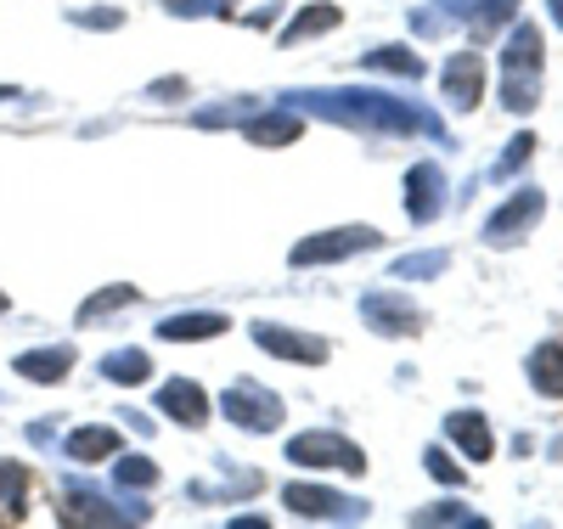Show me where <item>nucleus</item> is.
I'll return each mask as SVG.
<instances>
[{"label": "nucleus", "instance_id": "nucleus-1", "mask_svg": "<svg viewBox=\"0 0 563 529\" xmlns=\"http://www.w3.org/2000/svg\"><path fill=\"white\" fill-rule=\"evenodd\" d=\"M220 406L238 428H249V434H265V428L282 422V400L271 389H260V383H231V389L220 395Z\"/></svg>", "mask_w": 563, "mask_h": 529}, {"label": "nucleus", "instance_id": "nucleus-2", "mask_svg": "<svg viewBox=\"0 0 563 529\" xmlns=\"http://www.w3.org/2000/svg\"><path fill=\"white\" fill-rule=\"evenodd\" d=\"M372 243H384L372 225H344V231H327V236H310V243L294 249V265H327V260H350V254H366Z\"/></svg>", "mask_w": 563, "mask_h": 529}, {"label": "nucleus", "instance_id": "nucleus-3", "mask_svg": "<svg viewBox=\"0 0 563 529\" xmlns=\"http://www.w3.org/2000/svg\"><path fill=\"white\" fill-rule=\"evenodd\" d=\"M288 456L294 462H316V467H339V473H361L366 467V456L350 440H339V434H299L288 445Z\"/></svg>", "mask_w": 563, "mask_h": 529}, {"label": "nucleus", "instance_id": "nucleus-4", "mask_svg": "<svg viewBox=\"0 0 563 529\" xmlns=\"http://www.w3.org/2000/svg\"><path fill=\"white\" fill-rule=\"evenodd\" d=\"M282 502H288L299 518H366V502H344L339 491H327V485H288Z\"/></svg>", "mask_w": 563, "mask_h": 529}, {"label": "nucleus", "instance_id": "nucleus-5", "mask_svg": "<svg viewBox=\"0 0 563 529\" xmlns=\"http://www.w3.org/2000/svg\"><path fill=\"white\" fill-rule=\"evenodd\" d=\"M254 344H260L265 355H282V361H305V366L327 361V344H321V339H299L294 327H271V321H260V327H254Z\"/></svg>", "mask_w": 563, "mask_h": 529}, {"label": "nucleus", "instance_id": "nucleus-6", "mask_svg": "<svg viewBox=\"0 0 563 529\" xmlns=\"http://www.w3.org/2000/svg\"><path fill=\"white\" fill-rule=\"evenodd\" d=\"M541 209H547L541 191H519V198H507V203L485 220V236H490V243H512V236H519L530 220H541Z\"/></svg>", "mask_w": 563, "mask_h": 529}, {"label": "nucleus", "instance_id": "nucleus-7", "mask_svg": "<svg viewBox=\"0 0 563 529\" xmlns=\"http://www.w3.org/2000/svg\"><path fill=\"white\" fill-rule=\"evenodd\" d=\"M361 316L372 321V332H384V339H395V332H411V327L422 321L406 294H372V299H361Z\"/></svg>", "mask_w": 563, "mask_h": 529}, {"label": "nucleus", "instance_id": "nucleus-8", "mask_svg": "<svg viewBox=\"0 0 563 529\" xmlns=\"http://www.w3.org/2000/svg\"><path fill=\"white\" fill-rule=\"evenodd\" d=\"M445 102L451 108H479V90H485V63L474 57V52H462V57H451L445 63Z\"/></svg>", "mask_w": 563, "mask_h": 529}, {"label": "nucleus", "instance_id": "nucleus-9", "mask_svg": "<svg viewBox=\"0 0 563 529\" xmlns=\"http://www.w3.org/2000/svg\"><path fill=\"white\" fill-rule=\"evenodd\" d=\"M501 74H541V29L536 23H519L507 40V52H501Z\"/></svg>", "mask_w": 563, "mask_h": 529}, {"label": "nucleus", "instance_id": "nucleus-10", "mask_svg": "<svg viewBox=\"0 0 563 529\" xmlns=\"http://www.w3.org/2000/svg\"><path fill=\"white\" fill-rule=\"evenodd\" d=\"M158 406L169 411V417H180L186 428H198L203 417H209V400H203V389H198V383H164V395H158Z\"/></svg>", "mask_w": 563, "mask_h": 529}, {"label": "nucleus", "instance_id": "nucleus-11", "mask_svg": "<svg viewBox=\"0 0 563 529\" xmlns=\"http://www.w3.org/2000/svg\"><path fill=\"white\" fill-rule=\"evenodd\" d=\"M214 332H225V316L203 310V316H169L158 327V339H169V344H203V339H214Z\"/></svg>", "mask_w": 563, "mask_h": 529}, {"label": "nucleus", "instance_id": "nucleus-12", "mask_svg": "<svg viewBox=\"0 0 563 529\" xmlns=\"http://www.w3.org/2000/svg\"><path fill=\"white\" fill-rule=\"evenodd\" d=\"M406 198H411V220H434V209H440V169L417 164L406 175Z\"/></svg>", "mask_w": 563, "mask_h": 529}, {"label": "nucleus", "instance_id": "nucleus-13", "mask_svg": "<svg viewBox=\"0 0 563 529\" xmlns=\"http://www.w3.org/2000/svg\"><path fill=\"white\" fill-rule=\"evenodd\" d=\"M445 434H451L467 456H474V462H485V456L496 451V445H490V428H485V417H479V411H456V417L445 422Z\"/></svg>", "mask_w": 563, "mask_h": 529}, {"label": "nucleus", "instance_id": "nucleus-14", "mask_svg": "<svg viewBox=\"0 0 563 529\" xmlns=\"http://www.w3.org/2000/svg\"><path fill=\"white\" fill-rule=\"evenodd\" d=\"M530 372H536V389L547 400H558L563 395V344H541L536 361H530Z\"/></svg>", "mask_w": 563, "mask_h": 529}, {"label": "nucleus", "instance_id": "nucleus-15", "mask_svg": "<svg viewBox=\"0 0 563 529\" xmlns=\"http://www.w3.org/2000/svg\"><path fill=\"white\" fill-rule=\"evenodd\" d=\"M74 366V350H45V355H18V372L23 377H40V383H63V372Z\"/></svg>", "mask_w": 563, "mask_h": 529}, {"label": "nucleus", "instance_id": "nucleus-16", "mask_svg": "<svg viewBox=\"0 0 563 529\" xmlns=\"http://www.w3.org/2000/svg\"><path fill=\"white\" fill-rule=\"evenodd\" d=\"M147 372H153V361L141 350H119L102 361V377H113V383H147Z\"/></svg>", "mask_w": 563, "mask_h": 529}, {"label": "nucleus", "instance_id": "nucleus-17", "mask_svg": "<svg viewBox=\"0 0 563 529\" xmlns=\"http://www.w3.org/2000/svg\"><path fill=\"white\" fill-rule=\"evenodd\" d=\"M366 68H384V74H406V79H417V74H422V57L406 52V45H384V52H372V57H366Z\"/></svg>", "mask_w": 563, "mask_h": 529}, {"label": "nucleus", "instance_id": "nucleus-18", "mask_svg": "<svg viewBox=\"0 0 563 529\" xmlns=\"http://www.w3.org/2000/svg\"><path fill=\"white\" fill-rule=\"evenodd\" d=\"M333 23H339V7H305V12H299V23H294L288 34H282V40H288V45H299L305 34H327Z\"/></svg>", "mask_w": 563, "mask_h": 529}, {"label": "nucleus", "instance_id": "nucleus-19", "mask_svg": "<svg viewBox=\"0 0 563 529\" xmlns=\"http://www.w3.org/2000/svg\"><path fill=\"white\" fill-rule=\"evenodd\" d=\"M141 294L135 287H108V294H97V299H85L79 305V321H97V316H113V310H124V305H135Z\"/></svg>", "mask_w": 563, "mask_h": 529}, {"label": "nucleus", "instance_id": "nucleus-20", "mask_svg": "<svg viewBox=\"0 0 563 529\" xmlns=\"http://www.w3.org/2000/svg\"><path fill=\"white\" fill-rule=\"evenodd\" d=\"M113 445H119V440L108 434V428H79V434L68 440V451H74L79 462H97V456H108Z\"/></svg>", "mask_w": 563, "mask_h": 529}, {"label": "nucleus", "instance_id": "nucleus-21", "mask_svg": "<svg viewBox=\"0 0 563 529\" xmlns=\"http://www.w3.org/2000/svg\"><path fill=\"white\" fill-rule=\"evenodd\" d=\"M445 265H451V254H417V260H395V276L400 282H417V276H434Z\"/></svg>", "mask_w": 563, "mask_h": 529}, {"label": "nucleus", "instance_id": "nucleus-22", "mask_svg": "<svg viewBox=\"0 0 563 529\" xmlns=\"http://www.w3.org/2000/svg\"><path fill=\"white\" fill-rule=\"evenodd\" d=\"M249 135H254V141H294V135H299V119H254Z\"/></svg>", "mask_w": 563, "mask_h": 529}, {"label": "nucleus", "instance_id": "nucleus-23", "mask_svg": "<svg viewBox=\"0 0 563 529\" xmlns=\"http://www.w3.org/2000/svg\"><path fill=\"white\" fill-rule=\"evenodd\" d=\"M153 478H158V467L147 456H124L119 462V485H153Z\"/></svg>", "mask_w": 563, "mask_h": 529}, {"label": "nucleus", "instance_id": "nucleus-24", "mask_svg": "<svg viewBox=\"0 0 563 529\" xmlns=\"http://www.w3.org/2000/svg\"><path fill=\"white\" fill-rule=\"evenodd\" d=\"M512 7H519V0H485L479 18H474V29H479V34H490L496 23H507V12H512Z\"/></svg>", "mask_w": 563, "mask_h": 529}, {"label": "nucleus", "instance_id": "nucleus-25", "mask_svg": "<svg viewBox=\"0 0 563 529\" xmlns=\"http://www.w3.org/2000/svg\"><path fill=\"white\" fill-rule=\"evenodd\" d=\"M422 462H429V473L440 478V485H456V478H462V467H451V456H445V451H429Z\"/></svg>", "mask_w": 563, "mask_h": 529}, {"label": "nucleus", "instance_id": "nucleus-26", "mask_svg": "<svg viewBox=\"0 0 563 529\" xmlns=\"http://www.w3.org/2000/svg\"><path fill=\"white\" fill-rule=\"evenodd\" d=\"M530 153H536V135H519V141H512V147H507V164H501V169H519V164H525Z\"/></svg>", "mask_w": 563, "mask_h": 529}, {"label": "nucleus", "instance_id": "nucleus-27", "mask_svg": "<svg viewBox=\"0 0 563 529\" xmlns=\"http://www.w3.org/2000/svg\"><path fill=\"white\" fill-rule=\"evenodd\" d=\"M18 485H23L18 462H0V496H18Z\"/></svg>", "mask_w": 563, "mask_h": 529}, {"label": "nucleus", "instance_id": "nucleus-28", "mask_svg": "<svg viewBox=\"0 0 563 529\" xmlns=\"http://www.w3.org/2000/svg\"><path fill=\"white\" fill-rule=\"evenodd\" d=\"M552 18H558V23H563V0H552Z\"/></svg>", "mask_w": 563, "mask_h": 529}, {"label": "nucleus", "instance_id": "nucleus-29", "mask_svg": "<svg viewBox=\"0 0 563 529\" xmlns=\"http://www.w3.org/2000/svg\"><path fill=\"white\" fill-rule=\"evenodd\" d=\"M0 310H7V294H0Z\"/></svg>", "mask_w": 563, "mask_h": 529}]
</instances>
